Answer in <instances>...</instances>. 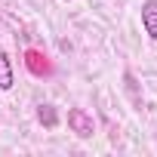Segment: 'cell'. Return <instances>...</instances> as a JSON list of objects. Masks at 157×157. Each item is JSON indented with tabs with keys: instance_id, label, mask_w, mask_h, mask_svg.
Instances as JSON below:
<instances>
[{
	"instance_id": "2",
	"label": "cell",
	"mask_w": 157,
	"mask_h": 157,
	"mask_svg": "<svg viewBox=\"0 0 157 157\" xmlns=\"http://www.w3.org/2000/svg\"><path fill=\"white\" fill-rule=\"evenodd\" d=\"M142 28L151 40H157V0H145L142 3Z\"/></svg>"
},
{
	"instance_id": "4",
	"label": "cell",
	"mask_w": 157,
	"mask_h": 157,
	"mask_svg": "<svg viewBox=\"0 0 157 157\" xmlns=\"http://www.w3.org/2000/svg\"><path fill=\"white\" fill-rule=\"evenodd\" d=\"M40 120H46V123H49V126H52V123H56V114H52V111H49V108H46V111H43V108H40Z\"/></svg>"
},
{
	"instance_id": "1",
	"label": "cell",
	"mask_w": 157,
	"mask_h": 157,
	"mask_svg": "<svg viewBox=\"0 0 157 157\" xmlns=\"http://www.w3.org/2000/svg\"><path fill=\"white\" fill-rule=\"evenodd\" d=\"M68 123H71V129H74L77 136H83V139H86V136H93V129H96V126H93V117H90V114H83L80 108L68 111Z\"/></svg>"
},
{
	"instance_id": "3",
	"label": "cell",
	"mask_w": 157,
	"mask_h": 157,
	"mask_svg": "<svg viewBox=\"0 0 157 157\" xmlns=\"http://www.w3.org/2000/svg\"><path fill=\"white\" fill-rule=\"evenodd\" d=\"M13 83H16V74H13V62H10V56L0 49V90H13Z\"/></svg>"
}]
</instances>
